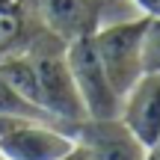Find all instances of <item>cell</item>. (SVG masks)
Here are the masks:
<instances>
[{"mask_svg": "<svg viewBox=\"0 0 160 160\" xmlns=\"http://www.w3.org/2000/svg\"><path fill=\"white\" fill-rule=\"evenodd\" d=\"M74 148V133L45 119H0V154L6 160H59Z\"/></svg>", "mask_w": 160, "mask_h": 160, "instance_id": "cell-4", "label": "cell"}, {"mask_svg": "<svg viewBox=\"0 0 160 160\" xmlns=\"http://www.w3.org/2000/svg\"><path fill=\"white\" fill-rule=\"evenodd\" d=\"M119 119L145 148H151L160 139V74L157 71H145L122 95Z\"/></svg>", "mask_w": 160, "mask_h": 160, "instance_id": "cell-6", "label": "cell"}, {"mask_svg": "<svg viewBox=\"0 0 160 160\" xmlns=\"http://www.w3.org/2000/svg\"><path fill=\"white\" fill-rule=\"evenodd\" d=\"M42 33L36 0H0V59L24 51Z\"/></svg>", "mask_w": 160, "mask_h": 160, "instance_id": "cell-7", "label": "cell"}, {"mask_svg": "<svg viewBox=\"0 0 160 160\" xmlns=\"http://www.w3.org/2000/svg\"><path fill=\"white\" fill-rule=\"evenodd\" d=\"M65 62H68L74 89L80 95V104L86 110V119H110L119 116V92L113 89L101 59L95 53V45L89 39H74L65 45Z\"/></svg>", "mask_w": 160, "mask_h": 160, "instance_id": "cell-3", "label": "cell"}, {"mask_svg": "<svg viewBox=\"0 0 160 160\" xmlns=\"http://www.w3.org/2000/svg\"><path fill=\"white\" fill-rule=\"evenodd\" d=\"M142 36H145V15H133L125 21H113L92 36L95 53L107 71L119 98L145 74L142 62Z\"/></svg>", "mask_w": 160, "mask_h": 160, "instance_id": "cell-2", "label": "cell"}, {"mask_svg": "<svg viewBox=\"0 0 160 160\" xmlns=\"http://www.w3.org/2000/svg\"><path fill=\"white\" fill-rule=\"evenodd\" d=\"M145 160H160V139H157V142H154V145L148 148V154H145Z\"/></svg>", "mask_w": 160, "mask_h": 160, "instance_id": "cell-10", "label": "cell"}, {"mask_svg": "<svg viewBox=\"0 0 160 160\" xmlns=\"http://www.w3.org/2000/svg\"><path fill=\"white\" fill-rule=\"evenodd\" d=\"M0 119H45V122H51L33 101H27V98H24L3 74H0ZM53 125H57V122H53Z\"/></svg>", "mask_w": 160, "mask_h": 160, "instance_id": "cell-8", "label": "cell"}, {"mask_svg": "<svg viewBox=\"0 0 160 160\" xmlns=\"http://www.w3.org/2000/svg\"><path fill=\"white\" fill-rule=\"evenodd\" d=\"M42 27L62 45L74 39H89L113 21L139 15L131 0H36Z\"/></svg>", "mask_w": 160, "mask_h": 160, "instance_id": "cell-1", "label": "cell"}, {"mask_svg": "<svg viewBox=\"0 0 160 160\" xmlns=\"http://www.w3.org/2000/svg\"><path fill=\"white\" fill-rule=\"evenodd\" d=\"M71 133L80 142L86 160H145L148 154V148L128 131L119 116L83 119Z\"/></svg>", "mask_w": 160, "mask_h": 160, "instance_id": "cell-5", "label": "cell"}, {"mask_svg": "<svg viewBox=\"0 0 160 160\" xmlns=\"http://www.w3.org/2000/svg\"><path fill=\"white\" fill-rule=\"evenodd\" d=\"M142 62H145V71H157L160 74V15H145Z\"/></svg>", "mask_w": 160, "mask_h": 160, "instance_id": "cell-9", "label": "cell"}, {"mask_svg": "<svg viewBox=\"0 0 160 160\" xmlns=\"http://www.w3.org/2000/svg\"><path fill=\"white\" fill-rule=\"evenodd\" d=\"M0 160H6V157H3V154H0Z\"/></svg>", "mask_w": 160, "mask_h": 160, "instance_id": "cell-11", "label": "cell"}]
</instances>
